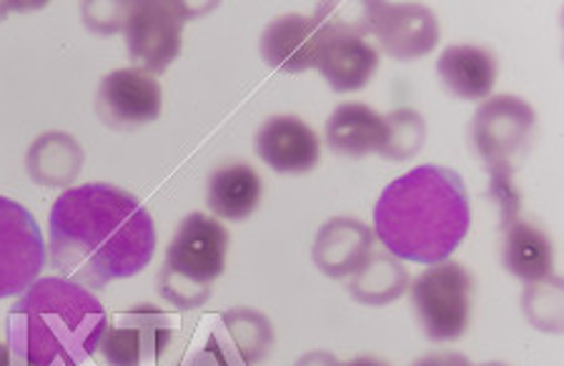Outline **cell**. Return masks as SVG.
Here are the masks:
<instances>
[{
	"mask_svg": "<svg viewBox=\"0 0 564 366\" xmlns=\"http://www.w3.org/2000/svg\"><path fill=\"white\" fill-rule=\"evenodd\" d=\"M156 224L139 196L113 183L70 186L48 216V263L90 291L131 279L153 261Z\"/></svg>",
	"mask_w": 564,
	"mask_h": 366,
	"instance_id": "obj_1",
	"label": "cell"
},
{
	"mask_svg": "<svg viewBox=\"0 0 564 366\" xmlns=\"http://www.w3.org/2000/svg\"><path fill=\"white\" fill-rule=\"evenodd\" d=\"M471 206L467 183L454 169L426 163L402 173L381 191L375 206V236L409 263L447 261L467 239Z\"/></svg>",
	"mask_w": 564,
	"mask_h": 366,
	"instance_id": "obj_2",
	"label": "cell"
},
{
	"mask_svg": "<svg viewBox=\"0 0 564 366\" xmlns=\"http://www.w3.org/2000/svg\"><path fill=\"white\" fill-rule=\"evenodd\" d=\"M106 326V306L94 291L41 277L8 309L6 342L29 366H80L98 352Z\"/></svg>",
	"mask_w": 564,
	"mask_h": 366,
	"instance_id": "obj_3",
	"label": "cell"
},
{
	"mask_svg": "<svg viewBox=\"0 0 564 366\" xmlns=\"http://www.w3.org/2000/svg\"><path fill=\"white\" fill-rule=\"evenodd\" d=\"M229 244V232L212 214L191 212L181 218L156 277L159 297L181 311L202 309L224 277Z\"/></svg>",
	"mask_w": 564,
	"mask_h": 366,
	"instance_id": "obj_4",
	"label": "cell"
},
{
	"mask_svg": "<svg viewBox=\"0 0 564 366\" xmlns=\"http://www.w3.org/2000/svg\"><path fill=\"white\" fill-rule=\"evenodd\" d=\"M414 316L430 342H457L469 329L475 277L459 261H440L426 267L409 283Z\"/></svg>",
	"mask_w": 564,
	"mask_h": 366,
	"instance_id": "obj_5",
	"label": "cell"
},
{
	"mask_svg": "<svg viewBox=\"0 0 564 366\" xmlns=\"http://www.w3.org/2000/svg\"><path fill=\"white\" fill-rule=\"evenodd\" d=\"M316 15L324 21L322 45L314 68L322 73L334 94H351L364 88L377 73L379 51L369 43L359 21H347L334 3H322Z\"/></svg>",
	"mask_w": 564,
	"mask_h": 366,
	"instance_id": "obj_6",
	"label": "cell"
},
{
	"mask_svg": "<svg viewBox=\"0 0 564 366\" xmlns=\"http://www.w3.org/2000/svg\"><path fill=\"white\" fill-rule=\"evenodd\" d=\"M194 15L181 3H129L123 21L126 45L133 68L149 76L166 73L171 63L181 56L184 45V23Z\"/></svg>",
	"mask_w": 564,
	"mask_h": 366,
	"instance_id": "obj_7",
	"label": "cell"
},
{
	"mask_svg": "<svg viewBox=\"0 0 564 366\" xmlns=\"http://www.w3.org/2000/svg\"><path fill=\"white\" fill-rule=\"evenodd\" d=\"M48 263L41 226L21 201L0 196V299L21 297Z\"/></svg>",
	"mask_w": 564,
	"mask_h": 366,
	"instance_id": "obj_8",
	"label": "cell"
},
{
	"mask_svg": "<svg viewBox=\"0 0 564 366\" xmlns=\"http://www.w3.org/2000/svg\"><path fill=\"white\" fill-rule=\"evenodd\" d=\"M174 319L153 304H135L108 319L98 352L108 366H159L174 342Z\"/></svg>",
	"mask_w": 564,
	"mask_h": 366,
	"instance_id": "obj_9",
	"label": "cell"
},
{
	"mask_svg": "<svg viewBox=\"0 0 564 366\" xmlns=\"http://www.w3.org/2000/svg\"><path fill=\"white\" fill-rule=\"evenodd\" d=\"M534 126L536 114L524 98L492 96L471 116L469 139L487 169H514L512 159L530 143Z\"/></svg>",
	"mask_w": 564,
	"mask_h": 366,
	"instance_id": "obj_10",
	"label": "cell"
},
{
	"mask_svg": "<svg viewBox=\"0 0 564 366\" xmlns=\"http://www.w3.org/2000/svg\"><path fill=\"white\" fill-rule=\"evenodd\" d=\"M364 31L397 61L430 56L440 43V21L420 3H364Z\"/></svg>",
	"mask_w": 564,
	"mask_h": 366,
	"instance_id": "obj_11",
	"label": "cell"
},
{
	"mask_svg": "<svg viewBox=\"0 0 564 366\" xmlns=\"http://www.w3.org/2000/svg\"><path fill=\"white\" fill-rule=\"evenodd\" d=\"M163 94L159 80L139 68H118L96 90V116L111 131H139L159 121Z\"/></svg>",
	"mask_w": 564,
	"mask_h": 366,
	"instance_id": "obj_12",
	"label": "cell"
},
{
	"mask_svg": "<svg viewBox=\"0 0 564 366\" xmlns=\"http://www.w3.org/2000/svg\"><path fill=\"white\" fill-rule=\"evenodd\" d=\"M253 149L271 171L299 176L316 169L322 141L299 116H271L257 131Z\"/></svg>",
	"mask_w": 564,
	"mask_h": 366,
	"instance_id": "obj_13",
	"label": "cell"
},
{
	"mask_svg": "<svg viewBox=\"0 0 564 366\" xmlns=\"http://www.w3.org/2000/svg\"><path fill=\"white\" fill-rule=\"evenodd\" d=\"M375 228L359 218L334 216L314 236V267L329 279H347L369 259L375 251Z\"/></svg>",
	"mask_w": 564,
	"mask_h": 366,
	"instance_id": "obj_14",
	"label": "cell"
},
{
	"mask_svg": "<svg viewBox=\"0 0 564 366\" xmlns=\"http://www.w3.org/2000/svg\"><path fill=\"white\" fill-rule=\"evenodd\" d=\"M324 21L314 15L286 13L274 18L261 33L259 51L271 68L284 73H304L314 68L318 45H322Z\"/></svg>",
	"mask_w": 564,
	"mask_h": 366,
	"instance_id": "obj_15",
	"label": "cell"
},
{
	"mask_svg": "<svg viewBox=\"0 0 564 366\" xmlns=\"http://www.w3.org/2000/svg\"><path fill=\"white\" fill-rule=\"evenodd\" d=\"M212 336L231 366H261L276 344L274 324L251 306H231L216 319Z\"/></svg>",
	"mask_w": 564,
	"mask_h": 366,
	"instance_id": "obj_16",
	"label": "cell"
},
{
	"mask_svg": "<svg viewBox=\"0 0 564 366\" xmlns=\"http://www.w3.org/2000/svg\"><path fill=\"white\" fill-rule=\"evenodd\" d=\"M436 76L452 96L462 100H481L492 94L497 84V58L481 45H449L436 61Z\"/></svg>",
	"mask_w": 564,
	"mask_h": 366,
	"instance_id": "obj_17",
	"label": "cell"
},
{
	"mask_svg": "<svg viewBox=\"0 0 564 366\" xmlns=\"http://www.w3.org/2000/svg\"><path fill=\"white\" fill-rule=\"evenodd\" d=\"M263 198V181L257 169L236 161L208 176L206 206L218 222H247Z\"/></svg>",
	"mask_w": 564,
	"mask_h": 366,
	"instance_id": "obj_18",
	"label": "cell"
},
{
	"mask_svg": "<svg viewBox=\"0 0 564 366\" xmlns=\"http://www.w3.org/2000/svg\"><path fill=\"white\" fill-rule=\"evenodd\" d=\"M326 143L339 155L364 159L369 153H379L387 143V121L367 104H341L326 121Z\"/></svg>",
	"mask_w": 564,
	"mask_h": 366,
	"instance_id": "obj_19",
	"label": "cell"
},
{
	"mask_svg": "<svg viewBox=\"0 0 564 366\" xmlns=\"http://www.w3.org/2000/svg\"><path fill=\"white\" fill-rule=\"evenodd\" d=\"M86 163V151L70 133H41L25 153V171L43 189H70Z\"/></svg>",
	"mask_w": 564,
	"mask_h": 366,
	"instance_id": "obj_20",
	"label": "cell"
},
{
	"mask_svg": "<svg viewBox=\"0 0 564 366\" xmlns=\"http://www.w3.org/2000/svg\"><path fill=\"white\" fill-rule=\"evenodd\" d=\"M502 267L524 283L550 277L554 267V244L542 226L524 218L505 228Z\"/></svg>",
	"mask_w": 564,
	"mask_h": 366,
	"instance_id": "obj_21",
	"label": "cell"
},
{
	"mask_svg": "<svg viewBox=\"0 0 564 366\" xmlns=\"http://www.w3.org/2000/svg\"><path fill=\"white\" fill-rule=\"evenodd\" d=\"M409 269L389 251H371L357 273H351L349 294L361 306L381 309L394 304L409 291Z\"/></svg>",
	"mask_w": 564,
	"mask_h": 366,
	"instance_id": "obj_22",
	"label": "cell"
},
{
	"mask_svg": "<svg viewBox=\"0 0 564 366\" xmlns=\"http://www.w3.org/2000/svg\"><path fill=\"white\" fill-rule=\"evenodd\" d=\"M524 319L536 332L562 334L564 332V281L560 277H544L524 287L522 294Z\"/></svg>",
	"mask_w": 564,
	"mask_h": 366,
	"instance_id": "obj_23",
	"label": "cell"
},
{
	"mask_svg": "<svg viewBox=\"0 0 564 366\" xmlns=\"http://www.w3.org/2000/svg\"><path fill=\"white\" fill-rule=\"evenodd\" d=\"M387 143L381 146L379 155L387 161H412L424 149L426 121L414 108H399L384 116Z\"/></svg>",
	"mask_w": 564,
	"mask_h": 366,
	"instance_id": "obj_24",
	"label": "cell"
},
{
	"mask_svg": "<svg viewBox=\"0 0 564 366\" xmlns=\"http://www.w3.org/2000/svg\"><path fill=\"white\" fill-rule=\"evenodd\" d=\"M489 171V198L495 201L499 212V228L514 224L520 218V206H522V194L514 186L512 173L514 169H487Z\"/></svg>",
	"mask_w": 564,
	"mask_h": 366,
	"instance_id": "obj_25",
	"label": "cell"
},
{
	"mask_svg": "<svg viewBox=\"0 0 564 366\" xmlns=\"http://www.w3.org/2000/svg\"><path fill=\"white\" fill-rule=\"evenodd\" d=\"M126 11H129V3H84L80 15L90 31L108 35L123 31Z\"/></svg>",
	"mask_w": 564,
	"mask_h": 366,
	"instance_id": "obj_26",
	"label": "cell"
},
{
	"mask_svg": "<svg viewBox=\"0 0 564 366\" xmlns=\"http://www.w3.org/2000/svg\"><path fill=\"white\" fill-rule=\"evenodd\" d=\"M178 366H231V364L224 356L221 346L216 344V338L208 336L206 344L198 346L196 352H191Z\"/></svg>",
	"mask_w": 564,
	"mask_h": 366,
	"instance_id": "obj_27",
	"label": "cell"
},
{
	"mask_svg": "<svg viewBox=\"0 0 564 366\" xmlns=\"http://www.w3.org/2000/svg\"><path fill=\"white\" fill-rule=\"evenodd\" d=\"M412 366H475L469 362V356L462 352H432L424 354L422 359H416Z\"/></svg>",
	"mask_w": 564,
	"mask_h": 366,
	"instance_id": "obj_28",
	"label": "cell"
},
{
	"mask_svg": "<svg viewBox=\"0 0 564 366\" xmlns=\"http://www.w3.org/2000/svg\"><path fill=\"white\" fill-rule=\"evenodd\" d=\"M294 366H341V362L336 359L332 352H308L304 356H299Z\"/></svg>",
	"mask_w": 564,
	"mask_h": 366,
	"instance_id": "obj_29",
	"label": "cell"
},
{
	"mask_svg": "<svg viewBox=\"0 0 564 366\" xmlns=\"http://www.w3.org/2000/svg\"><path fill=\"white\" fill-rule=\"evenodd\" d=\"M0 366H29L18 356L8 342H0Z\"/></svg>",
	"mask_w": 564,
	"mask_h": 366,
	"instance_id": "obj_30",
	"label": "cell"
},
{
	"mask_svg": "<svg viewBox=\"0 0 564 366\" xmlns=\"http://www.w3.org/2000/svg\"><path fill=\"white\" fill-rule=\"evenodd\" d=\"M341 366H391V364H389V362H384V359H377V356L364 354V356H354L351 362L341 364Z\"/></svg>",
	"mask_w": 564,
	"mask_h": 366,
	"instance_id": "obj_31",
	"label": "cell"
},
{
	"mask_svg": "<svg viewBox=\"0 0 564 366\" xmlns=\"http://www.w3.org/2000/svg\"><path fill=\"white\" fill-rule=\"evenodd\" d=\"M477 366H509L507 362H485V364H477Z\"/></svg>",
	"mask_w": 564,
	"mask_h": 366,
	"instance_id": "obj_32",
	"label": "cell"
},
{
	"mask_svg": "<svg viewBox=\"0 0 564 366\" xmlns=\"http://www.w3.org/2000/svg\"><path fill=\"white\" fill-rule=\"evenodd\" d=\"M6 11H8V3H0V18L6 15Z\"/></svg>",
	"mask_w": 564,
	"mask_h": 366,
	"instance_id": "obj_33",
	"label": "cell"
}]
</instances>
